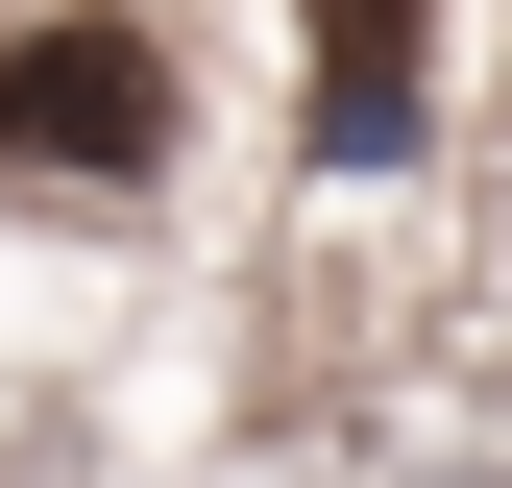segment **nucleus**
<instances>
[{
  "instance_id": "2",
  "label": "nucleus",
  "mask_w": 512,
  "mask_h": 488,
  "mask_svg": "<svg viewBox=\"0 0 512 488\" xmlns=\"http://www.w3.org/2000/svg\"><path fill=\"white\" fill-rule=\"evenodd\" d=\"M293 25H317V98H293L317 171H391L415 122H439V98H415V74H439V0H293Z\"/></svg>"
},
{
  "instance_id": "1",
  "label": "nucleus",
  "mask_w": 512,
  "mask_h": 488,
  "mask_svg": "<svg viewBox=\"0 0 512 488\" xmlns=\"http://www.w3.org/2000/svg\"><path fill=\"white\" fill-rule=\"evenodd\" d=\"M0 196L25 220H147L171 196V49L98 25V0L0 25Z\"/></svg>"
}]
</instances>
